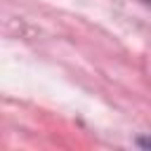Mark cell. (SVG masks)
<instances>
[{
	"instance_id": "7a4b0ae2",
	"label": "cell",
	"mask_w": 151,
	"mask_h": 151,
	"mask_svg": "<svg viewBox=\"0 0 151 151\" xmlns=\"http://www.w3.org/2000/svg\"><path fill=\"white\" fill-rule=\"evenodd\" d=\"M144 2H146V5H151V0H144Z\"/></svg>"
},
{
	"instance_id": "6da1fadb",
	"label": "cell",
	"mask_w": 151,
	"mask_h": 151,
	"mask_svg": "<svg viewBox=\"0 0 151 151\" xmlns=\"http://www.w3.org/2000/svg\"><path fill=\"white\" fill-rule=\"evenodd\" d=\"M137 144L144 149H151V137H142V139H137Z\"/></svg>"
}]
</instances>
